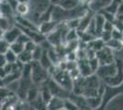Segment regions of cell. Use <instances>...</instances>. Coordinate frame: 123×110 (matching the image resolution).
Wrapping results in <instances>:
<instances>
[{
    "label": "cell",
    "mask_w": 123,
    "mask_h": 110,
    "mask_svg": "<svg viewBox=\"0 0 123 110\" xmlns=\"http://www.w3.org/2000/svg\"><path fill=\"white\" fill-rule=\"evenodd\" d=\"M104 83L96 73H93L86 77L80 76L74 80L72 92L74 94L82 95L85 98L104 94L106 88Z\"/></svg>",
    "instance_id": "6da1fadb"
},
{
    "label": "cell",
    "mask_w": 123,
    "mask_h": 110,
    "mask_svg": "<svg viewBox=\"0 0 123 110\" xmlns=\"http://www.w3.org/2000/svg\"><path fill=\"white\" fill-rule=\"evenodd\" d=\"M50 77L63 89L72 92L74 80L67 70L61 69L57 66H53L50 71Z\"/></svg>",
    "instance_id": "7a4b0ae2"
},
{
    "label": "cell",
    "mask_w": 123,
    "mask_h": 110,
    "mask_svg": "<svg viewBox=\"0 0 123 110\" xmlns=\"http://www.w3.org/2000/svg\"><path fill=\"white\" fill-rule=\"evenodd\" d=\"M50 78V73L44 67H42L39 61L31 62V80L34 85L41 86Z\"/></svg>",
    "instance_id": "3957f363"
},
{
    "label": "cell",
    "mask_w": 123,
    "mask_h": 110,
    "mask_svg": "<svg viewBox=\"0 0 123 110\" xmlns=\"http://www.w3.org/2000/svg\"><path fill=\"white\" fill-rule=\"evenodd\" d=\"M117 72H118V63H117V61H115L112 63H108V64H105V65H99V67L98 68L97 72L95 73L102 81H104L106 79L111 78L113 76H115Z\"/></svg>",
    "instance_id": "277c9868"
},
{
    "label": "cell",
    "mask_w": 123,
    "mask_h": 110,
    "mask_svg": "<svg viewBox=\"0 0 123 110\" xmlns=\"http://www.w3.org/2000/svg\"><path fill=\"white\" fill-rule=\"evenodd\" d=\"M96 58L98 59L100 65L112 63L116 61L115 55H114V51L106 45L101 50H99L96 52Z\"/></svg>",
    "instance_id": "5b68a950"
},
{
    "label": "cell",
    "mask_w": 123,
    "mask_h": 110,
    "mask_svg": "<svg viewBox=\"0 0 123 110\" xmlns=\"http://www.w3.org/2000/svg\"><path fill=\"white\" fill-rule=\"evenodd\" d=\"M116 61L118 63V72L116 75L103 81L105 85H108L109 87H118L123 84V63L120 60L119 61L116 60Z\"/></svg>",
    "instance_id": "8992f818"
},
{
    "label": "cell",
    "mask_w": 123,
    "mask_h": 110,
    "mask_svg": "<svg viewBox=\"0 0 123 110\" xmlns=\"http://www.w3.org/2000/svg\"><path fill=\"white\" fill-rule=\"evenodd\" d=\"M21 33H22V31H21L20 29L17 25H14V26L10 27L8 29H6V30L4 31L3 38L9 44H11V43L15 42L18 40V36L20 35Z\"/></svg>",
    "instance_id": "52a82bcc"
},
{
    "label": "cell",
    "mask_w": 123,
    "mask_h": 110,
    "mask_svg": "<svg viewBox=\"0 0 123 110\" xmlns=\"http://www.w3.org/2000/svg\"><path fill=\"white\" fill-rule=\"evenodd\" d=\"M112 0H90L88 2L89 10H91L94 13H98L99 11L105 9Z\"/></svg>",
    "instance_id": "ba28073f"
},
{
    "label": "cell",
    "mask_w": 123,
    "mask_h": 110,
    "mask_svg": "<svg viewBox=\"0 0 123 110\" xmlns=\"http://www.w3.org/2000/svg\"><path fill=\"white\" fill-rule=\"evenodd\" d=\"M104 110H123V93L111 98Z\"/></svg>",
    "instance_id": "9c48e42d"
},
{
    "label": "cell",
    "mask_w": 123,
    "mask_h": 110,
    "mask_svg": "<svg viewBox=\"0 0 123 110\" xmlns=\"http://www.w3.org/2000/svg\"><path fill=\"white\" fill-rule=\"evenodd\" d=\"M77 69L80 73V75L82 77H86L93 74V72L90 65L88 63V59H82V60H77Z\"/></svg>",
    "instance_id": "30bf717a"
},
{
    "label": "cell",
    "mask_w": 123,
    "mask_h": 110,
    "mask_svg": "<svg viewBox=\"0 0 123 110\" xmlns=\"http://www.w3.org/2000/svg\"><path fill=\"white\" fill-rule=\"evenodd\" d=\"M59 23H57L53 20H49V21H45V22H42L41 23L39 26H38V29H39V31L41 32V34H43L44 36L48 35L49 33L52 32L55 29H56L57 25Z\"/></svg>",
    "instance_id": "8fae6325"
},
{
    "label": "cell",
    "mask_w": 123,
    "mask_h": 110,
    "mask_svg": "<svg viewBox=\"0 0 123 110\" xmlns=\"http://www.w3.org/2000/svg\"><path fill=\"white\" fill-rule=\"evenodd\" d=\"M93 19H94V23H95V27H96V34L97 37L99 38L101 32L103 31V29H104V24H105V18L102 16L101 13H95L94 17H93Z\"/></svg>",
    "instance_id": "7c38bea8"
},
{
    "label": "cell",
    "mask_w": 123,
    "mask_h": 110,
    "mask_svg": "<svg viewBox=\"0 0 123 110\" xmlns=\"http://www.w3.org/2000/svg\"><path fill=\"white\" fill-rule=\"evenodd\" d=\"M46 106L47 110H60L63 108V99L57 96H52L46 104Z\"/></svg>",
    "instance_id": "4fadbf2b"
},
{
    "label": "cell",
    "mask_w": 123,
    "mask_h": 110,
    "mask_svg": "<svg viewBox=\"0 0 123 110\" xmlns=\"http://www.w3.org/2000/svg\"><path fill=\"white\" fill-rule=\"evenodd\" d=\"M103 97H104V94H99L97 96L86 98V100L88 105L90 106V108L92 110H95L98 108L103 104Z\"/></svg>",
    "instance_id": "5bb4252c"
},
{
    "label": "cell",
    "mask_w": 123,
    "mask_h": 110,
    "mask_svg": "<svg viewBox=\"0 0 123 110\" xmlns=\"http://www.w3.org/2000/svg\"><path fill=\"white\" fill-rule=\"evenodd\" d=\"M104 46H105V43H104V41H103L100 38H95L91 41L86 43L87 49L91 50V51L95 52H97L98 51L101 50Z\"/></svg>",
    "instance_id": "9a60e30c"
},
{
    "label": "cell",
    "mask_w": 123,
    "mask_h": 110,
    "mask_svg": "<svg viewBox=\"0 0 123 110\" xmlns=\"http://www.w3.org/2000/svg\"><path fill=\"white\" fill-rule=\"evenodd\" d=\"M39 95H40V89L37 88L36 85H34V86L31 85V88L29 89L28 93H27V95H26V101H27V103L32 104L39 97Z\"/></svg>",
    "instance_id": "2e32d148"
},
{
    "label": "cell",
    "mask_w": 123,
    "mask_h": 110,
    "mask_svg": "<svg viewBox=\"0 0 123 110\" xmlns=\"http://www.w3.org/2000/svg\"><path fill=\"white\" fill-rule=\"evenodd\" d=\"M80 4V0H60L58 5L64 9H74Z\"/></svg>",
    "instance_id": "e0dca14e"
},
{
    "label": "cell",
    "mask_w": 123,
    "mask_h": 110,
    "mask_svg": "<svg viewBox=\"0 0 123 110\" xmlns=\"http://www.w3.org/2000/svg\"><path fill=\"white\" fill-rule=\"evenodd\" d=\"M15 12L16 14H18V16L26 17L30 12L29 3H18Z\"/></svg>",
    "instance_id": "ac0fdd59"
},
{
    "label": "cell",
    "mask_w": 123,
    "mask_h": 110,
    "mask_svg": "<svg viewBox=\"0 0 123 110\" xmlns=\"http://www.w3.org/2000/svg\"><path fill=\"white\" fill-rule=\"evenodd\" d=\"M18 62H19L21 64H26L32 62V54L31 52H28L24 50L22 52L18 55Z\"/></svg>",
    "instance_id": "d6986e66"
},
{
    "label": "cell",
    "mask_w": 123,
    "mask_h": 110,
    "mask_svg": "<svg viewBox=\"0 0 123 110\" xmlns=\"http://www.w3.org/2000/svg\"><path fill=\"white\" fill-rule=\"evenodd\" d=\"M63 108L66 110H79L76 103L70 97L63 99Z\"/></svg>",
    "instance_id": "ffe728a7"
},
{
    "label": "cell",
    "mask_w": 123,
    "mask_h": 110,
    "mask_svg": "<svg viewBox=\"0 0 123 110\" xmlns=\"http://www.w3.org/2000/svg\"><path fill=\"white\" fill-rule=\"evenodd\" d=\"M120 1H121V0H112V1H111V3H110V4H109V5H108L105 9H103V10L108 11V12L111 13V14L116 15V14H117V11H118V6H119Z\"/></svg>",
    "instance_id": "44dd1931"
},
{
    "label": "cell",
    "mask_w": 123,
    "mask_h": 110,
    "mask_svg": "<svg viewBox=\"0 0 123 110\" xmlns=\"http://www.w3.org/2000/svg\"><path fill=\"white\" fill-rule=\"evenodd\" d=\"M14 93L9 91L6 86H0V103H4Z\"/></svg>",
    "instance_id": "7402d4cb"
},
{
    "label": "cell",
    "mask_w": 123,
    "mask_h": 110,
    "mask_svg": "<svg viewBox=\"0 0 123 110\" xmlns=\"http://www.w3.org/2000/svg\"><path fill=\"white\" fill-rule=\"evenodd\" d=\"M9 49H10L12 52H14L17 55H18L19 53L22 52L24 51V44L19 41H16L15 42L11 43Z\"/></svg>",
    "instance_id": "603a6c76"
},
{
    "label": "cell",
    "mask_w": 123,
    "mask_h": 110,
    "mask_svg": "<svg viewBox=\"0 0 123 110\" xmlns=\"http://www.w3.org/2000/svg\"><path fill=\"white\" fill-rule=\"evenodd\" d=\"M4 55H5L6 61L7 63H15L18 62V55L14 52H12L10 49Z\"/></svg>",
    "instance_id": "cb8c5ba5"
},
{
    "label": "cell",
    "mask_w": 123,
    "mask_h": 110,
    "mask_svg": "<svg viewBox=\"0 0 123 110\" xmlns=\"http://www.w3.org/2000/svg\"><path fill=\"white\" fill-rule=\"evenodd\" d=\"M43 49L39 45V44H37L36 48L32 51V61H39L40 59H41V55H42V53H43Z\"/></svg>",
    "instance_id": "d4e9b609"
},
{
    "label": "cell",
    "mask_w": 123,
    "mask_h": 110,
    "mask_svg": "<svg viewBox=\"0 0 123 110\" xmlns=\"http://www.w3.org/2000/svg\"><path fill=\"white\" fill-rule=\"evenodd\" d=\"M10 48V44L4 38L0 39V54H5Z\"/></svg>",
    "instance_id": "484cf974"
},
{
    "label": "cell",
    "mask_w": 123,
    "mask_h": 110,
    "mask_svg": "<svg viewBox=\"0 0 123 110\" xmlns=\"http://www.w3.org/2000/svg\"><path fill=\"white\" fill-rule=\"evenodd\" d=\"M88 63H89V65H90V68L92 70L93 73H95L97 72L98 68L99 67V63H98V59L96 57L91 58V59H88Z\"/></svg>",
    "instance_id": "4316f807"
},
{
    "label": "cell",
    "mask_w": 123,
    "mask_h": 110,
    "mask_svg": "<svg viewBox=\"0 0 123 110\" xmlns=\"http://www.w3.org/2000/svg\"><path fill=\"white\" fill-rule=\"evenodd\" d=\"M111 36H112V39H114V40L123 41V33L121 31H119L118 29H115V28L111 31Z\"/></svg>",
    "instance_id": "83f0119b"
},
{
    "label": "cell",
    "mask_w": 123,
    "mask_h": 110,
    "mask_svg": "<svg viewBox=\"0 0 123 110\" xmlns=\"http://www.w3.org/2000/svg\"><path fill=\"white\" fill-rule=\"evenodd\" d=\"M99 38L102 40L104 43H107L108 41H110L112 39V36H111V31H108V30H103L100 34Z\"/></svg>",
    "instance_id": "f1b7e54d"
},
{
    "label": "cell",
    "mask_w": 123,
    "mask_h": 110,
    "mask_svg": "<svg viewBox=\"0 0 123 110\" xmlns=\"http://www.w3.org/2000/svg\"><path fill=\"white\" fill-rule=\"evenodd\" d=\"M36 46H37V43H35V42L32 41L31 40V41H27L25 43V45H24V50L32 52V51L36 48Z\"/></svg>",
    "instance_id": "f546056e"
},
{
    "label": "cell",
    "mask_w": 123,
    "mask_h": 110,
    "mask_svg": "<svg viewBox=\"0 0 123 110\" xmlns=\"http://www.w3.org/2000/svg\"><path fill=\"white\" fill-rule=\"evenodd\" d=\"M113 29H114V24H113L112 22H109V21H105V24H104V29H103V30L112 31Z\"/></svg>",
    "instance_id": "4dcf8cb0"
},
{
    "label": "cell",
    "mask_w": 123,
    "mask_h": 110,
    "mask_svg": "<svg viewBox=\"0 0 123 110\" xmlns=\"http://www.w3.org/2000/svg\"><path fill=\"white\" fill-rule=\"evenodd\" d=\"M116 16H123V0L120 1Z\"/></svg>",
    "instance_id": "1f68e13d"
},
{
    "label": "cell",
    "mask_w": 123,
    "mask_h": 110,
    "mask_svg": "<svg viewBox=\"0 0 123 110\" xmlns=\"http://www.w3.org/2000/svg\"><path fill=\"white\" fill-rule=\"evenodd\" d=\"M6 64V61L4 54H0V68H3Z\"/></svg>",
    "instance_id": "d6a6232c"
},
{
    "label": "cell",
    "mask_w": 123,
    "mask_h": 110,
    "mask_svg": "<svg viewBox=\"0 0 123 110\" xmlns=\"http://www.w3.org/2000/svg\"><path fill=\"white\" fill-rule=\"evenodd\" d=\"M30 0H17L18 3H29Z\"/></svg>",
    "instance_id": "836d02e7"
},
{
    "label": "cell",
    "mask_w": 123,
    "mask_h": 110,
    "mask_svg": "<svg viewBox=\"0 0 123 110\" xmlns=\"http://www.w3.org/2000/svg\"><path fill=\"white\" fill-rule=\"evenodd\" d=\"M3 35H4V30L2 29H0V39L3 38Z\"/></svg>",
    "instance_id": "e575fe53"
},
{
    "label": "cell",
    "mask_w": 123,
    "mask_h": 110,
    "mask_svg": "<svg viewBox=\"0 0 123 110\" xmlns=\"http://www.w3.org/2000/svg\"><path fill=\"white\" fill-rule=\"evenodd\" d=\"M0 86H5L4 84V82H3V79L0 77Z\"/></svg>",
    "instance_id": "d590c367"
},
{
    "label": "cell",
    "mask_w": 123,
    "mask_h": 110,
    "mask_svg": "<svg viewBox=\"0 0 123 110\" xmlns=\"http://www.w3.org/2000/svg\"><path fill=\"white\" fill-rule=\"evenodd\" d=\"M1 108H2V103H0V110H1Z\"/></svg>",
    "instance_id": "8d00e7d4"
},
{
    "label": "cell",
    "mask_w": 123,
    "mask_h": 110,
    "mask_svg": "<svg viewBox=\"0 0 123 110\" xmlns=\"http://www.w3.org/2000/svg\"><path fill=\"white\" fill-rule=\"evenodd\" d=\"M60 110H66V109H64V108H62V109H60Z\"/></svg>",
    "instance_id": "74e56055"
}]
</instances>
